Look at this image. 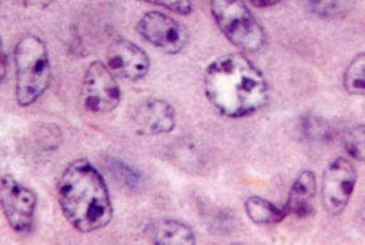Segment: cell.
<instances>
[{
    "label": "cell",
    "instance_id": "1",
    "mask_svg": "<svg viewBox=\"0 0 365 245\" xmlns=\"http://www.w3.org/2000/svg\"><path fill=\"white\" fill-rule=\"evenodd\" d=\"M206 96L224 116L239 118L263 107L267 84L260 71L245 56L231 53L213 61L204 79Z\"/></svg>",
    "mask_w": 365,
    "mask_h": 245
},
{
    "label": "cell",
    "instance_id": "2",
    "mask_svg": "<svg viewBox=\"0 0 365 245\" xmlns=\"http://www.w3.org/2000/svg\"><path fill=\"white\" fill-rule=\"evenodd\" d=\"M57 197L63 216L80 232L101 229L112 219L106 182L86 159L75 160L66 167L58 184Z\"/></svg>",
    "mask_w": 365,
    "mask_h": 245
},
{
    "label": "cell",
    "instance_id": "3",
    "mask_svg": "<svg viewBox=\"0 0 365 245\" xmlns=\"http://www.w3.org/2000/svg\"><path fill=\"white\" fill-rule=\"evenodd\" d=\"M16 99L21 106L34 104L45 92L51 78L48 52L38 36L28 34L14 50Z\"/></svg>",
    "mask_w": 365,
    "mask_h": 245
},
{
    "label": "cell",
    "instance_id": "4",
    "mask_svg": "<svg viewBox=\"0 0 365 245\" xmlns=\"http://www.w3.org/2000/svg\"><path fill=\"white\" fill-rule=\"evenodd\" d=\"M210 7L217 26L232 44L247 51L262 47L264 31L243 0H211Z\"/></svg>",
    "mask_w": 365,
    "mask_h": 245
},
{
    "label": "cell",
    "instance_id": "5",
    "mask_svg": "<svg viewBox=\"0 0 365 245\" xmlns=\"http://www.w3.org/2000/svg\"><path fill=\"white\" fill-rule=\"evenodd\" d=\"M0 206L12 229L24 233L31 229L36 206V195L10 174L0 178Z\"/></svg>",
    "mask_w": 365,
    "mask_h": 245
},
{
    "label": "cell",
    "instance_id": "6",
    "mask_svg": "<svg viewBox=\"0 0 365 245\" xmlns=\"http://www.w3.org/2000/svg\"><path fill=\"white\" fill-rule=\"evenodd\" d=\"M119 86L110 69L101 61H93L85 74L82 85L84 106L96 113H107L118 105Z\"/></svg>",
    "mask_w": 365,
    "mask_h": 245
},
{
    "label": "cell",
    "instance_id": "7",
    "mask_svg": "<svg viewBox=\"0 0 365 245\" xmlns=\"http://www.w3.org/2000/svg\"><path fill=\"white\" fill-rule=\"evenodd\" d=\"M357 178L355 167L344 157H338L325 169L322 179V197L328 212L343 211L352 195Z\"/></svg>",
    "mask_w": 365,
    "mask_h": 245
},
{
    "label": "cell",
    "instance_id": "8",
    "mask_svg": "<svg viewBox=\"0 0 365 245\" xmlns=\"http://www.w3.org/2000/svg\"><path fill=\"white\" fill-rule=\"evenodd\" d=\"M137 30L148 42L169 54L180 52L187 42L183 29L171 17L156 11L145 13Z\"/></svg>",
    "mask_w": 365,
    "mask_h": 245
},
{
    "label": "cell",
    "instance_id": "9",
    "mask_svg": "<svg viewBox=\"0 0 365 245\" xmlns=\"http://www.w3.org/2000/svg\"><path fill=\"white\" fill-rule=\"evenodd\" d=\"M134 130L140 135H158L171 131L175 125L173 107L166 101L149 97L140 101L130 113Z\"/></svg>",
    "mask_w": 365,
    "mask_h": 245
},
{
    "label": "cell",
    "instance_id": "10",
    "mask_svg": "<svg viewBox=\"0 0 365 245\" xmlns=\"http://www.w3.org/2000/svg\"><path fill=\"white\" fill-rule=\"evenodd\" d=\"M106 60L108 68L119 77L138 80L144 77L150 68L146 52L136 44L119 39L109 46Z\"/></svg>",
    "mask_w": 365,
    "mask_h": 245
},
{
    "label": "cell",
    "instance_id": "11",
    "mask_svg": "<svg viewBox=\"0 0 365 245\" xmlns=\"http://www.w3.org/2000/svg\"><path fill=\"white\" fill-rule=\"evenodd\" d=\"M317 191V180L312 171H304L292 185L283 207L287 214L305 216L312 210Z\"/></svg>",
    "mask_w": 365,
    "mask_h": 245
},
{
    "label": "cell",
    "instance_id": "12",
    "mask_svg": "<svg viewBox=\"0 0 365 245\" xmlns=\"http://www.w3.org/2000/svg\"><path fill=\"white\" fill-rule=\"evenodd\" d=\"M152 241L158 245H191L195 234L186 224L174 219H162L149 228Z\"/></svg>",
    "mask_w": 365,
    "mask_h": 245
},
{
    "label": "cell",
    "instance_id": "13",
    "mask_svg": "<svg viewBox=\"0 0 365 245\" xmlns=\"http://www.w3.org/2000/svg\"><path fill=\"white\" fill-rule=\"evenodd\" d=\"M245 210L249 218L257 224L279 223L287 215L283 207L279 209L258 196H250L246 201Z\"/></svg>",
    "mask_w": 365,
    "mask_h": 245
},
{
    "label": "cell",
    "instance_id": "14",
    "mask_svg": "<svg viewBox=\"0 0 365 245\" xmlns=\"http://www.w3.org/2000/svg\"><path fill=\"white\" fill-rule=\"evenodd\" d=\"M365 56L364 53L356 56L344 74V83L347 92L364 95L365 89Z\"/></svg>",
    "mask_w": 365,
    "mask_h": 245
},
{
    "label": "cell",
    "instance_id": "15",
    "mask_svg": "<svg viewBox=\"0 0 365 245\" xmlns=\"http://www.w3.org/2000/svg\"><path fill=\"white\" fill-rule=\"evenodd\" d=\"M107 167L117 181L129 188H135L142 181L140 172L121 159L110 158Z\"/></svg>",
    "mask_w": 365,
    "mask_h": 245
},
{
    "label": "cell",
    "instance_id": "16",
    "mask_svg": "<svg viewBox=\"0 0 365 245\" xmlns=\"http://www.w3.org/2000/svg\"><path fill=\"white\" fill-rule=\"evenodd\" d=\"M347 153L358 161L364 159L365 132L364 125H359L349 132L345 139Z\"/></svg>",
    "mask_w": 365,
    "mask_h": 245
},
{
    "label": "cell",
    "instance_id": "17",
    "mask_svg": "<svg viewBox=\"0 0 365 245\" xmlns=\"http://www.w3.org/2000/svg\"><path fill=\"white\" fill-rule=\"evenodd\" d=\"M166 8L180 14H188L192 10L190 0H140Z\"/></svg>",
    "mask_w": 365,
    "mask_h": 245
},
{
    "label": "cell",
    "instance_id": "18",
    "mask_svg": "<svg viewBox=\"0 0 365 245\" xmlns=\"http://www.w3.org/2000/svg\"><path fill=\"white\" fill-rule=\"evenodd\" d=\"M306 133L312 139H322L327 136V131L322 124L313 120L306 121Z\"/></svg>",
    "mask_w": 365,
    "mask_h": 245
},
{
    "label": "cell",
    "instance_id": "19",
    "mask_svg": "<svg viewBox=\"0 0 365 245\" xmlns=\"http://www.w3.org/2000/svg\"><path fill=\"white\" fill-rule=\"evenodd\" d=\"M24 8L43 9L51 5L55 0H16Z\"/></svg>",
    "mask_w": 365,
    "mask_h": 245
},
{
    "label": "cell",
    "instance_id": "20",
    "mask_svg": "<svg viewBox=\"0 0 365 245\" xmlns=\"http://www.w3.org/2000/svg\"><path fill=\"white\" fill-rule=\"evenodd\" d=\"M7 60L3 45L1 38L0 36V83L4 79L6 74Z\"/></svg>",
    "mask_w": 365,
    "mask_h": 245
},
{
    "label": "cell",
    "instance_id": "21",
    "mask_svg": "<svg viewBox=\"0 0 365 245\" xmlns=\"http://www.w3.org/2000/svg\"><path fill=\"white\" fill-rule=\"evenodd\" d=\"M255 6L258 7H267L271 6L281 0H249Z\"/></svg>",
    "mask_w": 365,
    "mask_h": 245
}]
</instances>
